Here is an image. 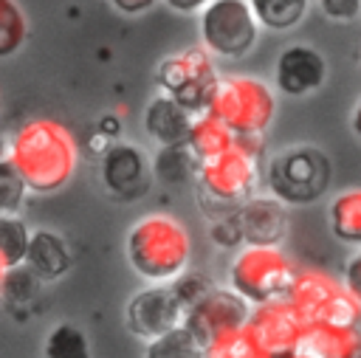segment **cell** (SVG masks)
Masks as SVG:
<instances>
[{"label": "cell", "mask_w": 361, "mask_h": 358, "mask_svg": "<svg viewBox=\"0 0 361 358\" xmlns=\"http://www.w3.org/2000/svg\"><path fill=\"white\" fill-rule=\"evenodd\" d=\"M172 11H180V14H192V11H203L212 0H164Z\"/></svg>", "instance_id": "836d02e7"}, {"label": "cell", "mask_w": 361, "mask_h": 358, "mask_svg": "<svg viewBox=\"0 0 361 358\" xmlns=\"http://www.w3.org/2000/svg\"><path fill=\"white\" fill-rule=\"evenodd\" d=\"M206 113L226 124L234 138L243 135H262L276 113L274 90L254 76H220Z\"/></svg>", "instance_id": "277c9868"}, {"label": "cell", "mask_w": 361, "mask_h": 358, "mask_svg": "<svg viewBox=\"0 0 361 358\" xmlns=\"http://www.w3.org/2000/svg\"><path fill=\"white\" fill-rule=\"evenodd\" d=\"M23 265L42 282H54L62 279L71 271V251L65 245V240L48 228H37L28 237V248H25V259Z\"/></svg>", "instance_id": "e0dca14e"}, {"label": "cell", "mask_w": 361, "mask_h": 358, "mask_svg": "<svg viewBox=\"0 0 361 358\" xmlns=\"http://www.w3.org/2000/svg\"><path fill=\"white\" fill-rule=\"evenodd\" d=\"M245 333L268 358H288L299 352L305 321L296 316L288 299H274V302L251 307Z\"/></svg>", "instance_id": "9c48e42d"}, {"label": "cell", "mask_w": 361, "mask_h": 358, "mask_svg": "<svg viewBox=\"0 0 361 358\" xmlns=\"http://www.w3.org/2000/svg\"><path fill=\"white\" fill-rule=\"evenodd\" d=\"M234 141L237 138L226 124H220L209 113H200V116L192 118V127H189V135H186V149L192 152V158L197 163H203V161H212V158L223 155L226 149H231Z\"/></svg>", "instance_id": "d6986e66"}, {"label": "cell", "mask_w": 361, "mask_h": 358, "mask_svg": "<svg viewBox=\"0 0 361 358\" xmlns=\"http://www.w3.org/2000/svg\"><path fill=\"white\" fill-rule=\"evenodd\" d=\"M212 240L220 245V248H237L243 242V234H240V223H237V211L217 220L212 226Z\"/></svg>", "instance_id": "f546056e"}, {"label": "cell", "mask_w": 361, "mask_h": 358, "mask_svg": "<svg viewBox=\"0 0 361 358\" xmlns=\"http://www.w3.org/2000/svg\"><path fill=\"white\" fill-rule=\"evenodd\" d=\"M76 158L79 152L71 130L54 118L25 121L6 149V161L17 169L25 189L37 195L62 189L76 169Z\"/></svg>", "instance_id": "6da1fadb"}, {"label": "cell", "mask_w": 361, "mask_h": 358, "mask_svg": "<svg viewBox=\"0 0 361 358\" xmlns=\"http://www.w3.org/2000/svg\"><path fill=\"white\" fill-rule=\"evenodd\" d=\"M102 183L124 200L138 197L149 186V169L138 147L133 144H113L102 155Z\"/></svg>", "instance_id": "4fadbf2b"}, {"label": "cell", "mask_w": 361, "mask_h": 358, "mask_svg": "<svg viewBox=\"0 0 361 358\" xmlns=\"http://www.w3.org/2000/svg\"><path fill=\"white\" fill-rule=\"evenodd\" d=\"M217 79L220 76L214 70V59L200 45L178 51V54L161 59V65H158V85L164 87V96L175 99L192 116L206 113V104L212 99Z\"/></svg>", "instance_id": "52a82bcc"}, {"label": "cell", "mask_w": 361, "mask_h": 358, "mask_svg": "<svg viewBox=\"0 0 361 358\" xmlns=\"http://www.w3.org/2000/svg\"><path fill=\"white\" fill-rule=\"evenodd\" d=\"M192 113L183 110L175 99L169 96H155L149 104H147V113H144V127L147 132L161 144V147H178V144H186V135H189V127H192Z\"/></svg>", "instance_id": "ac0fdd59"}, {"label": "cell", "mask_w": 361, "mask_h": 358, "mask_svg": "<svg viewBox=\"0 0 361 358\" xmlns=\"http://www.w3.org/2000/svg\"><path fill=\"white\" fill-rule=\"evenodd\" d=\"M28 237H31V231L17 214H0V262L6 268L23 265Z\"/></svg>", "instance_id": "cb8c5ba5"}, {"label": "cell", "mask_w": 361, "mask_h": 358, "mask_svg": "<svg viewBox=\"0 0 361 358\" xmlns=\"http://www.w3.org/2000/svg\"><path fill=\"white\" fill-rule=\"evenodd\" d=\"M330 175V163L322 158L319 149L302 147L279 155L271 163V186L276 197L290 200V203H307L316 197Z\"/></svg>", "instance_id": "8fae6325"}, {"label": "cell", "mask_w": 361, "mask_h": 358, "mask_svg": "<svg viewBox=\"0 0 361 358\" xmlns=\"http://www.w3.org/2000/svg\"><path fill=\"white\" fill-rule=\"evenodd\" d=\"M6 149H8V144H6V138H3V130H0V161H6Z\"/></svg>", "instance_id": "d590c367"}, {"label": "cell", "mask_w": 361, "mask_h": 358, "mask_svg": "<svg viewBox=\"0 0 361 358\" xmlns=\"http://www.w3.org/2000/svg\"><path fill=\"white\" fill-rule=\"evenodd\" d=\"M327 76L324 56L310 45H290L276 59V87L285 96H307L316 87H322Z\"/></svg>", "instance_id": "5bb4252c"}, {"label": "cell", "mask_w": 361, "mask_h": 358, "mask_svg": "<svg viewBox=\"0 0 361 358\" xmlns=\"http://www.w3.org/2000/svg\"><path fill=\"white\" fill-rule=\"evenodd\" d=\"M293 273L296 265L282 248L245 245L228 265V288L251 307H257L274 299H285Z\"/></svg>", "instance_id": "5b68a950"}, {"label": "cell", "mask_w": 361, "mask_h": 358, "mask_svg": "<svg viewBox=\"0 0 361 358\" xmlns=\"http://www.w3.org/2000/svg\"><path fill=\"white\" fill-rule=\"evenodd\" d=\"M195 178H197L200 209L209 214L212 223L234 214L248 197H254V189L259 183L257 158L243 152L237 144L223 155L197 163Z\"/></svg>", "instance_id": "3957f363"}, {"label": "cell", "mask_w": 361, "mask_h": 358, "mask_svg": "<svg viewBox=\"0 0 361 358\" xmlns=\"http://www.w3.org/2000/svg\"><path fill=\"white\" fill-rule=\"evenodd\" d=\"M206 358H268V355L248 338V333L243 327V330H237L231 335H223L220 341L209 344Z\"/></svg>", "instance_id": "83f0119b"}, {"label": "cell", "mask_w": 361, "mask_h": 358, "mask_svg": "<svg viewBox=\"0 0 361 358\" xmlns=\"http://www.w3.org/2000/svg\"><path fill=\"white\" fill-rule=\"evenodd\" d=\"M251 316V304L240 299L231 288H214L183 316V327L203 344H214L223 335H231L245 327Z\"/></svg>", "instance_id": "30bf717a"}, {"label": "cell", "mask_w": 361, "mask_h": 358, "mask_svg": "<svg viewBox=\"0 0 361 358\" xmlns=\"http://www.w3.org/2000/svg\"><path fill=\"white\" fill-rule=\"evenodd\" d=\"M322 14L330 20H353L361 14V0H316Z\"/></svg>", "instance_id": "4dcf8cb0"}, {"label": "cell", "mask_w": 361, "mask_h": 358, "mask_svg": "<svg viewBox=\"0 0 361 358\" xmlns=\"http://www.w3.org/2000/svg\"><path fill=\"white\" fill-rule=\"evenodd\" d=\"M341 285L350 290V296L361 304V248L355 254H350V259L344 262V271H341Z\"/></svg>", "instance_id": "1f68e13d"}, {"label": "cell", "mask_w": 361, "mask_h": 358, "mask_svg": "<svg viewBox=\"0 0 361 358\" xmlns=\"http://www.w3.org/2000/svg\"><path fill=\"white\" fill-rule=\"evenodd\" d=\"M288 304L305 324H358L361 304L330 273L316 268H296L288 293Z\"/></svg>", "instance_id": "8992f818"}, {"label": "cell", "mask_w": 361, "mask_h": 358, "mask_svg": "<svg viewBox=\"0 0 361 358\" xmlns=\"http://www.w3.org/2000/svg\"><path fill=\"white\" fill-rule=\"evenodd\" d=\"M299 352L307 358H361L358 324H305Z\"/></svg>", "instance_id": "2e32d148"}, {"label": "cell", "mask_w": 361, "mask_h": 358, "mask_svg": "<svg viewBox=\"0 0 361 358\" xmlns=\"http://www.w3.org/2000/svg\"><path fill=\"white\" fill-rule=\"evenodd\" d=\"M257 31L259 23L254 20L248 0H212L200 11V39L214 56H245L257 42Z\"/></svg>", "instance_id": "ba28073f"}, {"label": "cell", "mask_w": 361, "mask_h": 358, "mask_svg": "<svg viewBox=\"0 0 361 358\" xmlns=\"http://www.w3.org/2000/svg\"><path fill=\"white\" fill-rule=\"evenodd\" d=\"M327 223L336 240L361 245V189L338 192L327 206Z\"/></svg>", "instance_id": "ffe728a7"}, {"label": "cell", "mask_w": 361, "mask_h": 358, "mask_svg": "<svg viewBox=\"0 0 361 358\" xmlns=\"http://www.w3.org/2000/svg\"><path fill=\"white\" fill-rule=\"evenodd\" d=\"M42 352L45 358H90V341L82 327L62 321L48 330Z\"/></svg>", "instance_id": "603a6c76"}, {"label": "cell", "mask_w": 361, "mask_h": 358, "mask_svg": "<svg viewBox=\"0 0 361 358\" xmlns=\"http://www.w3.org/2000/svg\"><path fill=\"white\" fill-rule=\"evenodd\" d=\"M25 42V14L17 0H0V59L20 51Z\"/></svg>", "instance_id": "484cf974"}, {"label": "cell", "mask_w": 361, "mask_h": 358, "mask_svg": "<svg viewBox=\"0 0 361 358\" xmlns=\"http://www.w3.org/2000/svg\"><path fill=\"white\" fill-rule=\"evenodd\" d=\"M6 271H8V268L0 262V290H3V282H6Z\"/></svg>", "instance_id": "8d00e7d4"}, {"label": "cell", "mask_w": 361, "mask_h": 358, "mask_svg": "<svg viewBox=\"0 0 361 358\" xmlns=\"http://www.w3.org/2000/svg\"><path fill=\"white\" fill-rule=\"evenodd\" d=\"M121 14H144V11H149L158 0H110Z\"/></svg>", "instance_id": "d6a6232c"}, {"label": "cell", "mask_w": 361, "mask_h": 358, "mask_svg": "<svg viewBox=\"0 0 361 358\" xmlns=\"http://www.w3.org/2000/svg\"><path fill=\"white\" fill-rule=\"evenodd\" d=\"M353 132L361 138V101H358V107H355V113H353Z\"/></svg>", "instance_id": "e575fe53"}, {"label": "cell", "mask_w": 361, "mask_h": 358, "mask_svg": "<svg viewBox=\"0 0 361 358\" xmlns=\"http://www.w3.org/2000/svg\"><path fill=\"white\" fill-rule=\"evenodd\" d=\"M152 172H155L161 180H166V183H183V180H189V178L197 175V161L192 158V152L186 149V144L161 147Z\"/></svg>", "instance_id": "d4e9b609"}, {"label": "cell", "mask_w": 361, "mask_h": 358, "mask_svg": "<svg viewBox=\"0 0 361 358\" xmlns=\"http://www.w3.org/2000/svg\"><path fill=\"white\" fill-rule=\"evenodd\" d=\"M217 285L209 279V276H203V273H197V271H183L178 279H172L169 282V290L175 293V299H178V304L183 307V313L186 310H192L203 296H209L212 290H214Z\"/></svg>", "instance_id": "4316f807"}, {"label": "cell", "mask_w": 361, "mask_h": 358, "mask_svg": "<svg viewBox=\"0 0 361 358\" xmlns=\"http://www.w3.org/2000/svg\"><path fill=\"white\" fill-rule=\"evenodd\" d=\"M254 20L271 31H288L299 25L310 8V0H248Z\"/></svg>", "instance_id": "44dd1931"}, {"label": "cell", "mask_w": 361, "mask_h": 358, "mask_svg": "<svg viewBox=\"0 0 361 358\" xmlns=\"http://www.w3.org/2000/svg\"><path fill=\"white\" fill-rule=\"evenodd\" d=\"M237 223L245 245L276 248L288 234V211L276 197H248L237 209Z\"/></svg>", "instance_id": "9a60e30c"}, {"label": "cell", "mask_w": 361, "mask_h": 358, "mask_svg": "<svg viewBox=\"0 0 361 358\" xmlns=\"http://www.w3.org/2000/svg\"><path fill=\"white\" fill-rule=\"evenodd\" d=\"M288 358H307L305 352H293V355H288Z\"/></svg>", "instance_id": "74e56055"}, {"label": "cell", "mask_w": 361, "mask_h": 358, "mask_svg": "<svg viewBox=\"0 0 361 358\" xmlns=\"http://www.w3.org/2000/svg\"><path fill=\"white\" fill-rule=\"evenodd\" d=\"M183 307L178 304L175 293L169 290V285H152L138 290L124 310V321L130 327V333H135L144 341H152L175 327L183 324Z\"/></svg>", "instance_id": "7c38bea8"}, {"label": "cell", "mask_w": 361, "mask_h": 358, "mask_svg": "<svg viewBox=\"0 0 361 358\" xmlns=\"http://www.w3.org/2000/svg\"><path fill=\"white\" fill-rule=\"evenodd\" d=\"M144 358H206V347L180 324L144 347Z\"/></svg>", "instance_id": "7402d4cb"}, {"label": "cell", "mask_w": 361, "mask_h": 358, "mask_svg": "<svg viewBox=\"0 0 361 358\" xmlns=\"http://www.w3.org/2000/svg\"><path fill=\"white\" fill-rule=\"evenodd\" d=\"M25 183L8 161H0V214H17L25 200Z\"/></svg>", "instance_id": "f1b7e54d"}, {"label": "cell", "mask_w": 361, "mask_h": 358, "mask_svg": "<svg viewBox=\"0 0 361 358\" xmlns=\"http://www.w3.org/2000/svg\"><path fill=\"white\" fill-rule=\"evenodd\" d=\"M124 251L141 279H147L149 285H169L186 271L192 242L178 217L155 211L138 217L130 226Z\"/></svg>", "instance_id": "7a4b0ae2"}]
</instances>
